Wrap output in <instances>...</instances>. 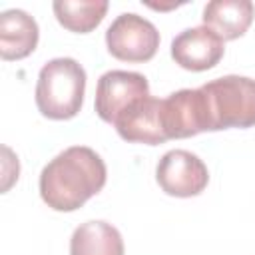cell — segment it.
Here are the masks:
<instances>
[{
  "instance_id": "1",
  "label": "cell",
  "mask_w": 255,
  "mask_h": 255,
  "mask_svg": "<svg viewBox=\"0 0 255 255\" xmlns=\"http://www.w3.org/2000/svg\"><path fill=\"white\" fill-rule=\"evenodd\" d=\"M104 159L86 145L58 153L40 173V195L56 211H76L106 185Z\"/></svg>"
},
{
  "instance_id": "2",
  "label": "cell",
  "mask_w": 255,
  "mask_h": 255,
  "mask_svg": "<svg viewBox=\"0 0 255 255\" xmlns=\"http://www.w3.org/2000/svg\"><path fill=\"white\" fill-rule=\"evenodd\" d=\"M86 72L74 58H54L38 74L36 106L44 118L70 120L84 104Z\"/></svg>"
},
{
  "instance_id": "3",
  "label": "cell",
  "mask_w": 255,
  "mask_h": 255,
  "mask_svg": "<svg viewBox=\"0 0 255 255\" xmlns=\"http://www.w3.org/2000/svg\"><path fill=\"white\" fill-rule=\"evenodd\" d=\"M207 102L211 131L255 126V80L223 76L201 86Z\"/></svg>"
},
{
  "instance_id": "4",
  "label": "cell",
  "mask_w": 255,
  "mask_h": 255,
  "mask_svg": "<svg viewBox=\"0 0 255 255\" xmlns=\"http://www.w3.org/2000/svg\"><path fill=\"white\" fill-rule=\"evenodd\" d=\"M108 52L122 62H147L159 48L157 28L133 12L120 14L106 30Z\"/></svg>"
},
{
  "instance_id": "5",
  "label": "cell",
  "mask_w": 255,
  "mask_h": 255,
  "mask_svg": "<svg viewBox=\"0 0 255 255\" xmlns=\"http://www.w3.org/2000/svg\"><path fill=\"white\" fill-rule=\"evenodd\" d=\"M161 122L167 139L191 137L211 131V120L201 88L177 90L161 100Z\"/></svg>"
},
{
  "instance_id": "6",
  "label": "cell",
  "mask_w": 255,
  "mask_h": 255,
  "mask_svg": "<svg viewBox=\"0 0 255 255\" xmlns=\"http://www.w3.org/2000/svg\"><path fill=\"white\" fill-rule=\"evenodd\" d=\"M149 96V84L145 76L137 72L112 70L98 80L96 88V112L98 116L114 124L133 104Z\"/></svg>"
},
{
  "instance_id": "7",
  "label": "cell",
  "mask_w": 255,
  "mask_h": 255,
  "mask_svg": "<svg viewBox=\"0 0 255 255\" xmlns=\"http://www.w3.org/2000/svg\"><path fill=\"white\" fill-rule=\"evenodd\" d=\"M155 179L167 195L193 197L207 187L209 171L195 153L185 149H171L157 161Z\"/></svg>"
},
{
  "instance_id": "8",
  "label": "cell",
  "mask_w": 255,
  "mask_h": 255,
  "mask_svg": "<svg viewBox=\"0 0 255 255\" xmlns=\"http://www.w3.org/2000/svg\"><path fill=\"white\" fill-rule=\"evenodd\" d=\"M223 40L207 26H195L179 32L171 42V58L183 70H211L223 58Z\"/></svg>"
},
{
  "instance_id": "9",
  "label": "cell",
  "mask_w": 255,
  "mask_h": 255,
  "mask_svg": "<svg viewBox=\"0 0 255 255\" xmlns=\"http://www.w3.org/2000/svg\"><path fill=\"white\" fill-rule=\"evenodd\" d=\"M114 126L120 137L131 143L157 145L167 141L163 122H161V100L151 96L133 104L128 112H124L114 122Z\"/></svg>"
},
{
  "instance_id": "10",
  "label": "cell",
  "mask_w": 255,
  "mask_h": 255,
  "mask_svg": "<svg viewBox=\"0 0 255 255\" xmlns=\"http://www.w3.org/2000/svg\"><path fill=\"white\" fill-rule=\"evenodd\" d=\"M38 24L24 10H6L0 16V56L2 60H22L38 46Z\"/></svg>"
},
{
  "instance_id": "11",
  "label": "cell",
  "mask_w": 255,
  "mask_h": 255,
  "mask_svg": "<svg viewBox=\"0 0 255 255\" xmlns=\"http://www.w3.org/2000/svg\"><path fill=\"white\" fill-rule=\"evenodd\" d=\"M255 16L251 0H213L203 8V26L211 28L223 42L247 32Z\"/></svg>"
},
{
  "instance_id": "12",
  "label": "cell",
  "mask_w": 255,
  "mask_h": 255,
  "mask_svg": "<svg viewBox=\"0 0 255 255\" xmlns=\"http://www.w3.org/2000/svg\"><path fill=\"white\" fill-rule=\"evenodd\" d=\"M70 255H124V239L112 223L86 221L72 233Z\"/></svg>"
},
{
  "instance_id": "13",
  "label": "cell",
  "mask_w": 255,
  "mask_h": 255,
  "mask_svg": "<svg viewBox=\"0 0 255 255\" xmlns=\"http://www.w3.org/2000/svg\"><path fill=\"white\" fill-rule=\"evenodd\" d=\"M56 20L70 32H92L106 16V0H56L52 4Z\"/></svg>"
}]
</instances>
